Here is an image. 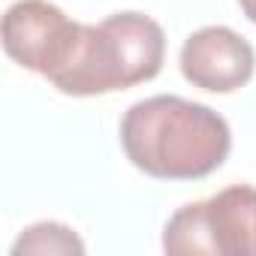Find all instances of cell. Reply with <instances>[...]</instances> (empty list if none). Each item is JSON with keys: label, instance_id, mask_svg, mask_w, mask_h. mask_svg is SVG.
<instances>
[{"label": "cell", "instance_id": "cell-4", "mask_svg": "<svg viewBox=\"0 0 256 256\" xmlns=\"http://www.w3.org/2000/svg\"><path fill=\"white\" fill-rule=\"evenodd\" d=\"M72 30L76 22H70L48 0H16L4 12L0 40H4V52L18 66L34 70L46 78L66 52Z\"/></svg>", "mask_w": 256, "mask_h": 256}, {"label": "cell", "instance_id": "cell-2", "mask_svg": "<svg viewBox=\"0 0 256 256\" xmlns=\"http://www.w3.org/2000/svg\"><path fill=\"white\" fill-rule=\"evenodd\" d=\"M166 34L142 12H114L100 24L76 22L48 82L70 96H100L151 82L163 70Z\"/></svg>", "mask_w": 256, "mask_h": 256}, {"label": "cell", "instance_id": "cell-3", "mask_svg": "<svg viewBox=\"0 0 256 256\" xmlns=\"http://www.w3.org/2000/svg\"><path fill=\"white\" fill-rule=\"evenodd\" d=\"M163 250L175 256H256V187L232 184L205 202L178 208L166 223Z\"/></svg>", "mask_w": 256, "mask_h": 256}, {"label": "cell", "instance_id": "cell-1", "mask_svg": "<svg viewBox=\"0 0 256 256\" xmlns=\"http://www.w3.org/2000/svg\"><path fill=\"white\" fill-rule=\"evenodd\" d=\"M120 145L126 160L151 178L196 181L223 166L232 133L214 108L175 94H160L126 108Z\"/></svg>", "mask_w": 256, "mask_h": 256}, {"label": "cell", "instance_id": "cell-6", "mask_svg": "<svg viewBox=\"0 0 256 256\" xmlns=\"http://www.w3.org/2000/svg\"><path fill=\"white\" fill-rule=\"evenodd\" d=\"M12 253L16 256L22 253H84V244L78 241V235L70 226L42 220V223L28 226L18 235V241L12 244Z\"/></svg>", "mask_w": 256, "mask_h": 256}, {"label": "cell", "instance_id": "cell-5", "mask_svg": "<svg viewBox=\"0 0 256 256\" xmlns=\"http://www.w3.org/2000/svg\"><path fill=\"white\" fill-rule=\"evenodd\" d=\"M178 64L193 88L211 94H232L250 82L256 70V54L253 46L232 28L211 24L184 40Z\"/></svg>", "mask_w": 256, "mask_h": 256}, {"label": "cell", "instance_id": "cell-7", "mask_svg": "<svg viewBox=\"0 0 256 256\" xmlns=\"http://www.w3.org/2000/svg\"><path fill=\"white\" fill-rule=\"evenodd\" d=\"M238 6H241V12L256 24V0H238Z\"/></svg>", "mask_w": 256, "mask_h": 256}]
</instances>
